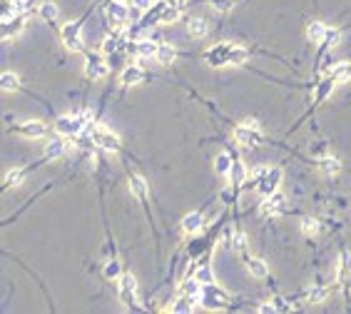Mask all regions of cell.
<instances>
[{"mask_svg": "<svg viewBox=\"0 0 351 314\" xmlns=\"http://www.w3.org/2000/svg\"><path fill=\"white\" fill-rule=\"evenodd\" d=\"M262 138V125L256 122L254 118H247L242 120V125L234 130V140L242 145V147H254Z\"/></svg>", "mask_w": 351, "mask_h": 314, "instance_id": "obj_2", "label": "cell"}, {"mask_svg": "<svg viewBox=\"0 0 351 314\" xmlns=\"http://www.w3.org/2000/svg\"><path fill=\"white\" fill-rule=\"evenodd\" d=\"M13 3V8L18 10V13H22V10H30V5H33V0H10Z\"/></svg>", "mask_w": 351, "mask_h": 314, "instance_id": "obj_31", "label": "cell"}, {"mask_svg": "<svg viewBox=\"0 0 351 314\" xmlns=\"http://www.w3.org/2000/svg\"><path fill=\"white\" fill-rule=\"evenodd\" d=\"M107 18L112 20L115 25H125V20L130 18V13H127L125 3H120V0L110 3V5H107Z\"/></svg>", "mask_w": 351, "mask_h": 314, "instance_id": "obj_10", "label": "cell"}, {"mask_svg": "<svg viewBox=\"0 0 351 314\" xmlns=\"http://www.w3.org/2000/svg\"><path fill=\"white\" fill-rule=\"evenodd\" d=\"M132 3V8H137V10H150L152 8V0H130Z\"/></svg>", "mask_w": 351, "mask_h": 314, "instance_id": "obj_33", "label": "cell"}, {"mask_svg": "<svg viewBox=\"0 0 351 314\" xmlns=\"http://www.w3.org/2000/svg\"><path fill=\"white\" fill-rule=\"evenodd\" d=\"M301 230H304L307 235H316V232H321V225H319L314 217H309V219H304V222H301Z\"/></svg>", "mask_w": 351, "mask_h": 314, "instance_id": "obj_29", "label": "cell"}, {"mask_svg": "<svg viewBox=\"0 0 351 314\" xmlns=\"http://www.w3.org/2000/svg\"><path fill=\"white\" fill-rule=\"evenodd\" d=\"M40 15H42V20H48V23H55V20H58V5H55V3H42V5H40Z\"/></svg>", "mask_w": 351, "mask_h": 314, "instance_id": "obj_25", "label": "cell"}, {"mask_svg": "<svg viewBox=\"0 0 351 314\" xmlns=\"http://www.w3.org/2000/svg\"><path fill=\"white\" fill-rule=\"evenodd\" d=\"M55 127H58V132H62V135H80V132H85V127H82V122H80V115L78 118L62 115V118H58Z\"/></svg>", "mask_w": 351, "mask_h": 314, "instance_id": "obj_8", "label": "cell"}, {"mask_svg": "<svg viewBox=\"0 0 351 314\" xmlns=\"http://www.w3.org/2000/svg\"><path fill=\"white\" fill-rule=\"evenodd\" d=\"M142 80H145V70L137 68V65H127V68L122 70V82H125V85H139Z\"/></svg>", "mask_w": 351, "mask_h": 314, "instance_id": "obj_13", "label": "cell"}, {"mask_svg": "<svg viewBox=\"0 0 351 314\" xmlns=\"http://www.w3.org/2000/svg\"><path fill=\"white\" fill-rule=\"evenodd\" d=\"M157 62H162V65H172L175 62V58H177V50L172 48V45H157Z\"/></svg>", "mask_w": 351, "mask_h": 314, "instance_id": "obj_18", "label": "cell"}, {"mask_svg": "<svg viewBox=\"0 0 351 314\" xmlns=\"http://www.w3.org/2000/svg\"><path fill=\"white\" fill-rule=\"evenodd\" d=\"M284 202H287V199H284V195H276V192H274V195H269V197H267V202L262 205V215L272 217V215H276V212H282V210H284Z\"/></svg>", "mask_w": 351, "mask_h": 314, "instance_id": "obj_11", "label": "cell"}, {"mask_svg": "<svg viewBox=\"0 0 351 314\" xmlns=\"http://www.w3.org/2000/svg\"><path fill=\"white\" fill-rule=\"evenodd\" d=\"M85 75H87L90 80H102L105 75H107V65L102 62V58H100V55H90V58H87Z\"/></svg>", "mask_w": 351, "mask_h": 314, "instance_id": "obj_9", "label": "cell"}, {"mask_svg": "<svg viewBox=\"0 0 351 314\" xmlns=\"http://www.w3.org/2000/svg\"><path fill=\"white\" fill-rule=\"evenodd\" d=\"M202 215L199 212H190V215L184 217V222H182V230L187 232V235H195V232H199L202 230Z\"/></svg>", "mask_w": 351, "mask_h": 314, "instance_id": "obj_17", "label": "cell"}, {"mask_svg": "<svg viewBox=\"0 0 351 314\" xmlns=\"http://www.w3.org/2000/svg\"><path fill=\"white\" fill-rule=\"evenodd\" d=\"M187 30H190V35L197 40L207 38V33H209V25H207V20L202 18H192L190 23H187Z\"/></svg>", "mask_w": 351, "mask_h": 314, "instance_id": "obj_14", "label": "cell"}, {"mask_svg": "<svg viewBox=\"0 0 351 314\" xmlns=\"http://www.w3.org/2000/svg\"><path fill=\"white\" fill-rule=\"evenodd\" d=\"M130 190H132V195H135L139 202L147 199V182H145V177H139V175L130 177Z\"/></svg>", "mask_w": 351, "mask_h": 314, "instance_id": "obj_16", "label": "cell"}, {"mask_svg": "<svg viewBox=\"0 0 351 314\" xmlns=\"http://www.w3.org/2000/svg\"><path fill=\"white\" fill-rule=\"evenodd\" d=\"M135 53L139 58H155L157 55V45L155 42H150V40H142V42H137L135 45Z\"/></svg>", "mask_w": 351, "mask_h": 314, "instance_id": "obj_21", "label": "cell"}, {"mask_svg": "<svg viewBox=\"0 0 351 314\" xmlns=\"http://www.w3.org/2000/svg\"><path fill=\"white\" fill-rule=\"evenodd\" d=\"M321 170H324L326 175H334V172H339V170H341V162H339V160H334V157H326V160H321Z\"/></svg>", "mask_w": 351, "mask_h": 314, "instance_id": "obj_27", "label": "cell"}, {"mask_svg": "<svg viewBox=\"0 0 351 314\" xmlns=\"http://www.w3.org/2000/svg\"><path fill=\"white\" fill-rule=\"evenodd\" d=\"M229 175H232V182H234V185H242V182H244V177H247V167H244L242 162H234V165H232V172H229Z\"/></svg>", "mask_w": 351, "mask_h": 314, "instance_id": "obj_26", "label": "cell"}, {"mask_svg": "<svg viewBox=\"0 0 351 314\" xmlns=\"http://www.w3.org/2000/svg\"><path fill=\"white\" fill-rule=\"evenodd\" d=\"M92 140H95L98 147L107 150V152H117V150H120V140H117V135H112L107 127H98V130L92 132Z\"/></svg>", "mask_w": 351, "mask_h": 314, "instance_id": "obj_6", "label": "cell"}, {"mask_svg": "<svg viewBox=\"0 0 351 314\" xmlns=\"http://www.w3.org/2000/svg\"><path fill=\"white\" fill-rule=\"evenodd\" d=\"M15 130H18L20 135H25V138H42L48 127H45L42 122H35V120H30V122H22V125H20V127H15Z\"/></svg>", "mask_w": 351, "mask_h": 314, "instance_id": "obj_12", "label": "cell"}, {"mask_svg": "<svg viewBox=\"0 0 351 314\" xmlns=\"http://www.w3.org/2000/svg\"><path fill=\"white\" fill-rule=\"evenodd\" d=\"M62 42H65L70 50H75V53L82 50L85 42H82V28H80V23L73 20V23H65V25H62Z\"/></svg>", "mask_w": 351, "mask_h": 314, "instance_id": "obj_5", "label": "cell"}, {"mask_svg": "<svg viewBox=\"0 0 351 314\" xmlns=\"http://www.w3.org/2000/svg\"><path fill=\"white\" fill-rule=\"evenodd\" d=\"M232 160H229V155H217V160H215V170L219 172V175H227V172H232Z\"/></svg>", "mask_w": 351, "mask_h": 314, "instance_id": "obj_24", "label": "cell"}, {"mask_svg": "<svg viewBox=\"0 0 351 314\" xmlns=\"http://www.w3.org/2000/svg\"><path fill=\"white\" fill-rule=\"evenodd\" d=\"M199 299H202L207 307L219 309V307H224V304L229 302V295H227L224 289L215 287V282H209V284H202V289H199Z\"/></svg>", "mask_w": 351, "mask_h": 314, "instance_id": "obj_4", "label": "cell"}, {"mask_svg": "<svg viewBox=\"0 0 351 314\" xmlns=\"http://www.w3.org/2000/svg\"><path fill=\"white\" fill-rule=\"evenodd\" d=\"M135 292H137V282L132 275H122L120 277V299L130 307H135Z\"/></svg>", "mask_w": 351, "mask_h": 314, "instance_id": "obj_7", "label": "cell"}, {"mask_svg": "<svg viewBox=\"0 0 351 314\" xmlns=\"http://www.w3.org/2000/svg\"><path fill=\"white\" fill-rule=\"evenodd\" d=\"M22 180H25V172H22V170H18V167H15V170H10V172L5 175V182H8L10 187H15V185H20Z\"/></svg>", "mask_w": 351, "mask_h": 314, "instance_id": "obj_28", "label": "cell"}, {"mask_svg": "<svg viewBox=\"0 0 351 314\" xmlns=\"http://www.w3.org/2000/svg\"><path fill=\"white\" fill-rule=\"evenodd\" d=\"M247 60V50L234 45V42H222V45H215L209 53H207V62L212 68H219V65H242Z\"/></svg>", "mask_w": 351, "mask_h": 314, "instance_id": "obj_1", "label": "cell"}, {"mask_svg": "<svg viewBox=\"0 0 351 314\" xmlns=\"http://www.w3.org/2000/svg\"><path fill=\"white\" fill-rule=\"evenodd\" d=\"M197 279H199L202 284H209V282H212V272H209V267H202V270L197 272Z\"/></svg>", "mask_w": 351, "mask_h": 314, "instance_id": "obj_30", "label": "cell"}, {"mask_svg": "<svg viewBox=\"0 0 351 314\" xmlns=\"http://www.w3.org/2000/svg\"><path fill=\"white\" fill-rule=\"evenodd\" d=\"M309 299H312V302H324V299H326V289H324V287H321V289H314L312 295H309Z\"/></svg>", "mask_w": 351, "mask_h": 314, "instance_id": "obj_34", "label": "cell"}, {"mask_svg": "<svg viewBox=\"0 0 351 314\" xmlns=\"http://www.w3.org/2000/svg\"><path fill=\"white\" fill-rule=\"evenodd\" d=\"M105 272H107V277H117V272H120V267H117L115 262H112V264H107V270H105Z\"/></svg>", "mask_w": 351, "mask_h": 314, "instance_id": "obj_36", "label": "cell"}, {"mask_svg": "<svg viewBox=\"0 0 351 314\" xmlns=\"http://www.w3.org/2000/svg\"><path fill=\"white\" fill-rule=\"evenodd\" d=\"M232 244L237 247V250H244V247H247V235H244V232H237Z\"/></svg>", "mask_w": 351, "mask_h": 314, "instance_id": "obj_32", "label": "cell"}, {"mask_svg": "<svg viewBox=\"0 0 351 314\" xmlns=\"http://www.w3.org/2000/svg\"><path fill=\"white\" fill-rule=\"evenodd\" d=\"M247 270L254 277H267V264L262 259H256V257H247Z\"/></svg>", "mask_w": 351, "mask_h": 314, "instance_id": "obj_23", "label": "cell"}, {"mask_svg": "<svg viewBox=\"0 0 351 314\" xmlns=\"http://www.w3.org/2000/svg\"><path fill=\"white\" fill-rule=\"evenodd\" d=\"M0 85H3V90H8V93H15L20 90V78L15 73H3V78H0Z\"/></svg>", "mask_w": 351, "mask_h": 314, "instance_id": "obj_22", "label": "cell"}, {"mask_svg": "<svg viewBox=\"0 0 351 314\" xmlns=\"http://www.w3.org/2000/svg\"><path fill=\"white\" fill-rule=\"evenodd\" d=\"M65 150H67V142L62 138H55V140L48 142V150H45V152H48V157H62L65 155Z\"/></svg>", "mask_w": 351, "mask_h": 314, "instance_id": "obj_19", "label": "cell"}, {"mask_svg": "<svg viewBox=\"0 0 351 314\" xmlns=\"http://www.w3.org/2000/svg\"><path fill=\"white\" fill-rule=\"evenodd\" d=\"M339 282H341V284H349L351 282V255L349 252L341 257V264H339Z\"/></svg>", "mask_w": 351, "mask_h": 314, "instance_id": "obj_20", "label": "cell"}, {"mask_svg": "<svg viewBox=\"0 0 351 314\" xmlns=\"http://www.w3.org/2000/svg\"><path fill=\"white\" fill-rule=\"evenodd\" d=\"M215 8H219V10H229V8H232V0H215Z\"/></svg>", "mask_w": 351, "mask_h": 314, "instance_id": "obj_35", "label": "cell"}, {"mask_svg": "<svg viewBox=\"0 0 351 314\" xmlns=\"http://www.w3.org/2000/svg\"><path fill=\"white\" fill-rule=\"evenodd\" d=\"M329 35V30H326V25L324 23H309V28H307V38L312 40V42H324Z\"/></svg>", "mask_w": 351, "mask_h": 314, "instance_id": "obj_15", "label": "cell"}, {"mask_svg": "<svg viewBox=\"0 0 351 314\" xmlns=\"http://www.w3.org/2000/svg\"><path fill=\"white\" fill-rule=\"evenodd\" d=\"M279 180H282V170L279 167H262V170H256V192L262 197L274 195Z\"/></svg>", "mask_w": 351, "mask_h": 314, "instance_id": "obj_3", "label": "cell"}]
</instances>
